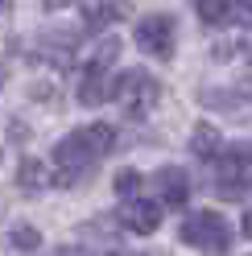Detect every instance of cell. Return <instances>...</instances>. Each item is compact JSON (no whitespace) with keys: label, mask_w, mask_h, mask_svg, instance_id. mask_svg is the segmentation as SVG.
<instances>
[{"label":"cell","mask_w":252,"mask_h":256,"mask_svg":"<svg viewBox=\"0 0 252 256\" xmlns=\"http://www.w3.org/2000/svg\"><path fill=\"white\" fill-rule=\"evenodd\" d=\"M112 145H116L112 124H83V128H74L70 136H62L54 145V182L58 186L83 182L91 174V166L112 153Z\"/></svg>","instance_id":"cell-1"},{"label":"cell","mask_w":252,"mask_h":256,"mask_svg":"<svg viewBox=\"0 0 252 256\" xmlns=\"http://www.w3.org/2000/svg\"><path fill=\"white\" fill-rule=\"evenodd\" d=\"M112 95H116V104H120V112H124L128 120H145L149 112L157 108V100H162V83H157L149 70L128 66V70L116 74Z\"/></svg>","instance_id":"cell-2"},{"label":"cell","mask_w":252,"mask_h":256,"mask_svg":"<svg viewBox=\"0 0 252 256\" xmlns=\"http://www.w3.org/2000/svg\"><path fill=\"white\" fill-rule=\"evenodd\" d=\"M178 240L186 248L207 252V256H224L232 248V223L219 211H190L178 228Z\"/></svg>","instance_id":"cell-3"},{"label":"cell","mask_w":252,"mask_h":256,"mask_svg":"<svg viewBox=\"0 0 252 256\" xmlns=\"http://www.w3.org/2000/svg\"><path fill=\"white\" fill-rule=\"evenodd\" d=\"M116 58H120V42L116 38H104L96 46V54H91L83 78H78V104H83V108H96V104L108 100V66H112Z\"/></svg>","instance_id":"cell-4"},{"label":"cell","mask_w":252,"mask_h":256,"mask_svg":"<svg viewBox=\"0 0 252 256\" xmlns=\"http://www.w3.org/2000/svg\"><path fill=\"white\" fill-rule=\"evenodd\" d=\"M252 186V140L244 145H232L215 157V190L219 194H244Z\"/></svg>","instance_id":"cell-5"},{"label":"cell","mask_w":252,"mask_h":256,"mask_svg":"<svg viewBox=\"0 0 252 256\" xmlns=\"http://www.w3.org/2000/svg\"><path fill=\"white\" fill-rule=\"evenodd\" d=\"M174 34H178V25H174L170 12H149V17L136 21L132 42L140 46V54H149V58H170L174 54Z\"/></svg>","instance_id":"cell-6"},{"label":"cell","mask_w":252,"mask_h":256,"mask_svg":"<svg viewBox=\"0 0 252 256\" xmlns=\"http://www.w3.org/2000/svg\"><path fill=\"white\" fill-rule=\"evenodd\" d=\"M120 223H124L128 232H136V236H149V232H157V223H162V206H157V202H145V198H124Z\"/></svg>","instance_id":"cell-7"},{"label":"cell","mask_w":252,"mask_h":256,"mask_svg":"<svg viewBox=\"0 0 252 256\" xmlns=\"http://www.w3.org/2000/svg\"><path fill=\"white\" fill-rule=\"evenodd\" d=\"M153 182H157V198H162L166 206H182L186 198H190V174L178 170V166L157 170V174H153Z\"/></svg>","instance_id":"cell-8"},{"label":"cell","mask_w":252,"mask_h":256,"mask_svg":"<svg viewBox=\"0 0 252 256\" xmlns=\"http://www.w3.org/2000/svg\"><path fill=\"white\" fill-rule=\"evenodd\" d=\"M194 8L207 25H232L236 17H244V0H194Z\"/></svg>","instance_id":"cell-9"},{"label":"cell","mask_w":252,"mask_h":256,"mask_svg":"<svg viewBox=\"0 0 252 256\" xmlns=\"http://www.w3.org/2000/svg\"><path fill=\"white\" fill-rule=\"evenodd\" d=\"M190 149H194V157H202V162H215V157L224 153V136H219L211 124H198L190 132Z\"/></svg>","instance_id":"cell-10"},{"label":"cell","mask_w":252,"mask_h":256,"mask_svg":"<svg viewBox=\"0 0 252 256\" xmlns=\"http://www.w3.org/2000/svg\"><path fill=\"white\" fill-rule=\"evenodd\" d=\"M8 244L17 252H38L42 248V232L34 228V223H17V228L8 232Z\"/></svg>","instance_id":"cell-11"},{"label":"cell","mask_w":252,"mask_h":256,"mask_svg":"<svg viewBox=\"0 0 252 256\" xmlns=\"http://www.w3.org/2000/svg\"><path fill=\"white\" fill-rule=\"evenodd\" d=\"M17 182L25 186V190H42V186H50V178H46V170H42V162H21V170H17Z\"/></svg>","instance_id":"cell-12"},{"label":"cell","mask_w":252,"mask_h":256,"mask_svg":"<svg viewBox=\"0 0 252 256\" xmlns=\"http://www.w3.org/2000/svg\"><path fill=\"white\" fill-rule=\"evenodd\" d=\"M116 17H120V8H116V4H91V8L83 12V25H87V29H100V25L116 21Z\"/></svg>","instance_id":"cell-13"},{"label":"cell","mask_w":252,"mask_h":256,"mask_svg":"<svg viewBox=\"0 0 252 256\" xmlns=\"http://www.w3.org/2000/svg\"><path fill=\"white\" fill-rule=\"evenodd\" d=\"M136 186H140V174H136V170H120V174H116V194H120V198H132Z\"/></svg>","instance_id":"cell-14"},{"label":"cell","mask_w":252,"mask_h":256,"mask_svg":"<svg viewBox=\"0 0 252 256\" xmlns=\"http://www.w3.org/2000/svg\"><path fill=\"white\" fill-rule=\"evenodd\" d=\"M244 236L252 240V206H248V215H244Z\"/></svg>","instance_id":"cell-15"},{"label":"cell","mask_w":252,"mask_h":256,"mask_svg":"<svg viewBox=\"0 0 252 256\" xmlns=\"http://www.w3.org/2000/svg\"><path fill=\"white\" fill-rule=\"evenodd\" d=\"M46 8H62V4H70V0H42Z\"/></svg>","instance_id":"cell-16"},{"label":"cell","mask_w":252,"mask_h":256,"mask_svg":"<svg viewBox=\"0 0 252 256\" xmlns=\"http://www.w3.org/2000/svg\"><path fill=\"white\" fill-rule=\"evenodd\" d=\"M244 21L252 25V0H244Z\"/></svg>","instance_id":"cell-17"},{"label":"cell","mask_w":252,"mask_h":256,"mask_svg":"<svg viewBox=\"0 0 252 256\" xmlns=\"http://www.w3.org/2000/svg\"><path fill=\"white\" fill-rule=\"evenodd\" d=\"M12 8V0H0V12H8Z\"/></svg>","instance_id":"cell-18"},{"label":"cell","mask_w":252,"mask_h":256,"mask_svg":"<svg viewBox=\"0 0 252 256\" xmlns=\"http://www.w3.org/2000/svg\"><path fill=\"white\" fill-rule=\"evenodd\" d=\"M112 256H140V252H112Z\"/></svg>","instance_id":"cell-19"}]
</instances>
